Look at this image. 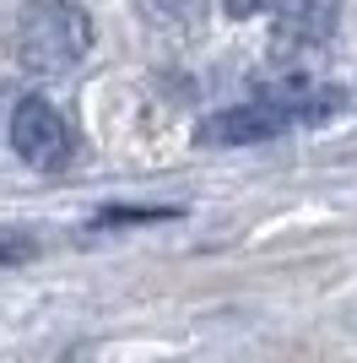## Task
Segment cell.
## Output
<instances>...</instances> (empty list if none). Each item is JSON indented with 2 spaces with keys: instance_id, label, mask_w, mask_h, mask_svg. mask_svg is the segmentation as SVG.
<instances>
[{
  "instance_id": "2",
  "label": "cell",
  "mask_w": 357,
  "mask_h": 363,
  "mask_svg": "<svg viewBox=\"0 0 357 363\" xmlns=\"http://www.w3.org/2000/svg\"><path fill=\"white\" fill-rule=\"evenodd\" d=\"M341 92L336 87H303V92H276V98H249V104H233V108H217L211 120H200L195 141L200 147H260V141L293 130L298 120H325L330 104Z\"/></svg>"
},
{
  "instance_id": "1",
  "label": "cell",
  "mask_w": 357,
  "mask_h": 363,
  "mask_svg": "<svg viewBox=\"0 0 357 363\" xmlns=\"http://www.w3.org/2000/svg\"><path fill=\"white\" fill-rule=\"evenodd\" d=\"M11 55L33 76H65L92 55V22L76 0H28L11 28Z\"/></svg>"
},
{
  "instance_id": "3",
  "label": "cell",
  "mask_w": 357,
  "mask_h": 363,
  "mask_svg": "<svg viewBox=\"0 0 357 363\" xmlns=\"http://www.w3.org/2000/svg\"><path fill=\"white\" fill-rule=\"evenodd\" d=\"M11 152L38 174H55V168L71 163V125L55 114V104L44 98H16L11 108Z\"/></svg>"
},
{
  "instance_id": "4",
  "label": "cell",
  "mask_w": 357,
  "mask_h": 363,
  "mask_svg": "<svg viewBox=\"0 0 357 363\" xmlns=\"http://www.w3.org/2000/svg\"><path fill=\"white\" fill-rule=\"evenodd\" d=\"M330 11H336V0H293L287 16H282V38L287 44H314V38H325Z\"/></svg>"
},
{
  "instance_id": "5",
  "label": "cell",
  "mask_w": 357,
  "mask_h": 363,
  "mask_svg": "<svg viewBox=\"0 0 357 363\" xmlns=\"http://www.w3.org/2000/svg\"><path fill=\"white\" fill-rule=\"evenodd\" d=\"M135 6H141L152 22H190V16H200L206 0H135Z\"/></svg>"
},
{
  "instance_id": "6",
  "label": "cell",
  "mask_w": 357,
  "mask_h": 363,
  "mask_svg": "<svg viewBox=\"0 0 357 363\" xmlns=\"http://www.w3.org/2000/svg\"><path fill=\"white\" fill-rule=\"evenodd\" d=\"M276 0H227V16H254V11H271Z\"/></svg>"
}]
</instances>
